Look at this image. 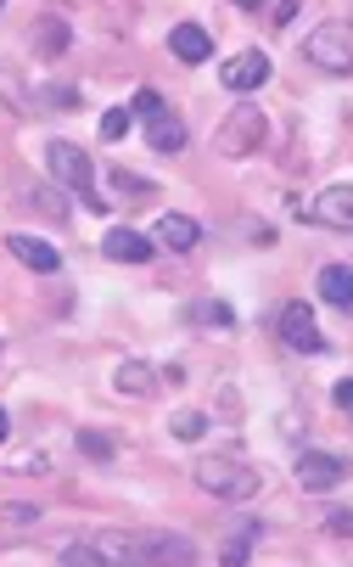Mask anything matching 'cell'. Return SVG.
Instances as JSON below:
<instances>
[{
	"label": "cell",
	"instance_id": "cell-22",
	"mask_svg": "<svg viewBox=\"0 0 353 567\" xmlns=\"http://www.w3.org/2000/svg\"><path fill=\"white\" fill-rule=\"evenodd\" d=\"M29 208H34V214H45V219H56V225L68 219V203L56 197V186H51V192H45V186H34V192H29Z\"/></svg>",
	"mask_w": 353,
	"mask_h": 567
},
{
	"label": "cell",
	"instance_id": "cell-3",
	"mask_svg": "<svg viewBox=\"0 0 353 567\" xmlns=\"http://www.w3.org/2000/svg\"><path fill=\"white\" fill-rule=\"evenodd\" d=\"M129 118H141V130H146V146L152 152H163V157H174V152H186V124L168 113V102H163V91H135V102H129Z\"/></svg>",
	"mask_w": 353,
	"mask_h": 567
},
{
	"label": "cell",
	"instance_id": "cell-21",
	"mask_svg": "<svg viewBox=\"0 0 353 567\" xmlns=\"http://www.w3.org/2000/svg\"><path fill=\"white\" fill-rule=\"evenodd\" d=\"M73 444H79V455H84V461H96V466H113V455H118L107 433H79Z\"/></svg>",
	"mask_w": 353,
	"mask_h": 567
},
{
	"label": "cell",
	"instance_id": "cell-29",
	"mask_svg": "<svg viewBox=\"0 0 353 567\" xmlns=\"http://www.w3.org/2000/svg\"><path fill=\"white\" fill-rule=\"evenodd\" d=\"M325 528H331V534H336V539H342V534H347V512H342V506H336V512H331V517H325Z\"/></svg>",
	"mask_w": 353,
	"mask_h": 567
},
{
	"label": "cell",
	"instance_id": "cell-8",
	"mask_svg": "<svg viewBox=\"0 0 353 567\" xmlns=\"http://www.w3.org/2000/svg\"><path fill=\"white\" fill-rule=\"evenodd\" d=\"M342 477H347L342 455H331V450H303L298 455V489L303 495H331Z\"/></svg>",
	"mask_w": 353,
	"mask_h": 567
},
{
	"label": "cell",
	"instance_id": "cell-13",
	"mask_svg": "<svg viewBox=\"0 0 353 567\" xmlns=\"http://www.w3.org/2000/svg\"><path fill=\"white\" fill-rule=\"evenodd\" d=\"M168 51L180 56L186 68H197V62L214 56V34H208L203 23H174V29H168Z\"/></svg>",
	"mask_w": 353,
	"mask_h": 567
},
{
	"label": "cell",
	"instance_id": "cell-27",
	"mask_svg": "<svg viewBox=\"0 0 353 567\" xmlns=\"http://www.w3.org/2000/svg\"><path fill=\"white\" fill-rule=\"evenodd\" d=\"M292 18H298V0H281V7H270V23H276V29H287Z\"/></svg>",
	"mask_w": 353,
	"mask_h": 567
},
{
	"label": "cell",
	"instance_id": "cell-30",
	"mask_svg": "<svg viewBox=\"0 0 353 567\" xmlns=\"http://www.w3.org/2000/svg\"><path fill=\"white\" fill-rule=\"evenodd\" d=\"M7 439H12V411L0 404V444H7Z\"/></svg>",
	"mask_w": 353,
	"mask_h": 567
},
{
	"label": "cell",
	"instance_id": "cell-25",
	"mask_svg": "<svg viewBox=\"0 0 353 567\" xmlns=\"http://www.w3.org/2000/svg\"><path fill=\"white\" fill-rule=\"evenodd\" d=\"M129 135V107H107L102 113V141H124Z\"/></svg>",
	"mask_w": 353,
	"mask_h": 567
},
{
	"label": "cell",
	"instance_id": "cell-20",
	"mask_svg": "<svg viewBox=\"0 0 353 567\" xmlns=\"http://www.w3.org/2000/svg\"><path fill=\"white\" fill-rule=\"evenodd\" d=\"M168 433L180 439V444H197V439L208 433V416H203V411H174V416H168Z\"/></svg>",
	"mask_w": 353,
	"mask_h": 567
},
{
	"label": "cell",
	"instance_id": "cell-12",
	"mask_svg": "<svg viewBox=\"0 0 353 567\" xmlns=\"http://www.w3.org/2000/svg\"><path fill=\"white\" fill-rule=\"evenodd\" d=\"M7 254L18 265H29L34 276H62V254L51 248V241H40V236H7Z\"/></svg>",
	"mask_w": 353,
	"mask_h": 567
},
{
	"label": "cell",
	"instance_id": "cell-11",
	"mask_svg": "<svg viewBox=\"0 0 353 567\" xmlns=\"http://www.w3.org/2000/svg\"><path fill=\"white\" fill-rule=\"evenodd\" d=\"M152 254H157V241L141 236V230H129V225L107 230V241H102V259H113V265H146Z\"/></svg>",
	"mask_w": 353,
	"mask_h": 567
},
{
	"label": "cell",
	"instance_id": "cell-2",
	"mask_svg": "<svg viewBox=\"0 0 353 567\" xmlns=\"http://www.w3.org/2000/svg\"><path fill=\"white\" fill-rule=\"evenodd\" d=\"M45 175H51V186H68L84 208L107 214V197L96 192V164H91V152H84V146L51 141V146H45Z\"/></svg>",
	"mask_w": 353,
	"mask_h": 567
},
{
	"label": "cell",
	"instance_id": "cell-9",
	"mask_svg": "<svg viewBox=\"0 0 353 567\" xmlns=\"http://www.w3.org/2000/svg\"><path fill=\"white\" fill-rule=\"evenodd\" d=\"M219 79H225V91H230V96H247V91H258L263 79H270V56H263L258 45H247V51H236V56L225 62Z\"/></svg>",
	"mask_w": 353,
	"mask_h": 567
},
{
	"label": "cell",
	"instance_id": "cell-7",
	"mask_svg": "<svg viewBox=\"0 0 353 567\" xmlns=\"http://www.w3.org/2000/svg\"><path fill=\"white\" fill-rule=\"evenodd\" d=\"M303 56H309L314 68H325V73H347V68H353V29H347V23H320V29L309 34Z\"/></svg>",
	"mask_w": 353,
	"mask_h": 567
},
{
	"label": "cell",
	"instance_id": "cell-28",
	"mask_svg": "<svg viewBox=\"0 0 353 567\" xmlns=\"http://www.w3.org/2000/svg\"><path fill=\"white\" fill-rule=\"evenodd\" d=\"M331 404H336V411H347V404H353V382H336L331 388Z\"/></svg>",
	"mask_w": 353,
	"mask_h": 567
},
{
	"label": "cell",
	"instance_id": "cell-23",
	"mask_svg": "<svg viewBox=\"0 0 353 567\" xmlns=\"http://www.w3.org/2000/svg\"><path fill=\"white\" fill-rule=\"evenodd\" d=\"M113 186H118L124 197H152V192H157V181H146V175H135V169H113Z\"/></svg>",
	"mask_w": 353,
	"mask_h": 567
},
{
	"label": "cell",
	"instance_id": "cell-15",
	"mask_svg": "<svg viewBox=\"0 0 353 567\" xmlns=\"http://www.w3.org/2000/svg\"><path fill=\"white\" fill-rule=\"evenodd\" d=\"M68 40H73V34H68V23H62V18H51V12H45V18H34V29H29V51H34L40 62L62 56V51H68Z\"/></svg>",
	"mask_w": 353,
	"mask_h": 567
},
{
	"label": "cell",
	"instance_id": "cell-10",
	"mask_svg": "<svg viewBox=\"0 0 353 567\" xmlns=\"http://www.w3.org/2000/svg\"><path fill=\"white\" fill-rule=\"evenodd\" d=\"M298 214L314 219V225H331V230H353V192L347 186H325L320 203H298Z\"/></svg>",
	"mask_w": 353,
	"mask_h": 567
},
{
	"label": "cell",
	"instance_id": "cell-5",
	"mask_svg": "<svg viewBox=\"0 0 353 567\" xmlns=\"http://www.w3.org/2000/svg\"><path fill=\"white\" fill-rule=\"evenodd\" d=\"M263 135H270V118H263L258 107H230V118L219 124L214 146L225 157H252V152H263Z\"/></svg>",
	"mask_w": 353,
	"mask_h": 567
},
{
	"label": "cell",
	"instance_id": "cell-4",
	"mask_svg": "<svg viewBox=\"0 0 353 567\" xmlns=\"http://www.w3.org/2000/svg\"><path fill=\"white\" fill-rule=\"evenodd\" d=\"M197 489L214 495V501H252L258 495V472L247 461L208 455V461H197Z\"/></svg>",
	"mask_w": 353,
	"mask_h": 567
},
{
	"label": "cell",
	"instance_id": "cell-6",
	"mask_svg": "<svg viewBox=\"0 0 353 567\" xmlns=\"http://www.w3.org/2000/svg\"><path fill=\"white\" fill-rule=\"evenodd\" d=\"M276 338H281L287 349H298V354H325V349H331L325 332H320V320H314V303H303V298H292V303L281 309Z\"/></svg>",
	"mask_w": 353,
	"mask_h": 567
},
{
	"label": "cell",
	"instance_id": "cell-24",
	"mask_svg": "<svg viewBox=\"0 0 353 567\" xmlns=\"http://www.w3.org/2000/svg\"><path fill=\"white\" fill-rule=\"evenodd\" d=\"M191 320H203V327H236V309L230 303H197Z\"/></svg>",
	"mask_w": 353,
	"mask_h": 567
},
{
	"label": "cell",
	"instance_id": "cell-18",
	"mask_svg": "<svg viewBox=\"0 0 353 567\" xmlns=\"http://www.w3.org/2000/svg\"><path fill=\"white\" fill-rule=\"evenodd\" d=\"M29 96H34V107H51V113H73V107L84 102L79 85H56V79H51V85H34Z\"/></svg>",
	"mask_w": 353,
	"mask_h": 567
},
{
	"label": "cell",
	"instance_id": "cell-1",
	"mask_svg": "<svg viewBox=\"0 0 353 567\" xmlns=\"http://www.w3.org/2000/svg\"><path fill=\"white\" fill-rule=\"evenodd\" d=\"M56 561L62 567H191L197 545L163 528H102V534L68 539Z\"/></svg>",
	"mask_w": 353,
	"mask_h": 567
},
{
	"label": "cell",
	"instance_id": "cell-19",
	"mask_svg": "<svg viewBox=\"0 0 353 567\" xmlns=\"http://www.w3.org/2000/svg\"><path fill=\"white\" fill-rule=\"evenodd\" d=\"M152 388H157V377H152L146 360H124L118 365V393H152Z\"/></svg>",
	"mask_w": 353,
	"mask_h": 567
},
{
	"label": "cell",
	"instance_id": "cell-17",
	"mask_svg": "<svg viewBox=\"0 0 353 567\" xmlns=\"http://www.w3.org/2000/svg\"><path fill=\"white\" fill-rule=\"evenodd\" d=\"M314 287H320V298H325V303H336V309H347V303H353V276H347V265H325Z\"/></svg>",
	"mask_w": 353,
	"mask_h": 567
},
{
	"label": "cell",
	"instance_id": "cell-16",
	"mask_svg": "<svg viewBox=\"0 0 353 567\" xmlns=\"http://www.w3.org/2000/svg\"><path fill=\"white\" fill-rule=\"evenodd\" d=\"M258 534H263V523H258V517H247V523H241V528H236V534L219 545V561H225V567H241V561H252V539H258Z\"/></svg>",
	"mask_w": 353,
	"mask_h": 567
},
{
	"label": "cell",
	"instance_id": "cell-26",
	"mask_svg": "<svg viewBox=\"0 0 353 567\" xmlns=\"http://www.w3.org/2000/svg\"><path fill=\"white\" fill-rule=\"evenodd\" d=\"M0 512H7V523H18V528H29L40 517V506H29V501H12V506H0Z\"/></svg>",
	"mask_w": 353,
	"mask_h": 567
},
{
	"label": "cell",
	"instance_id": "cell-14",
	"mask_svg": "<svg viewBox=\"0 0 353 567\" xmlns=\"http://www.w3.org/2000/svg\"><path fill=\"white\" fill-rule=\"evenodd\" d=\"M152 241H157V248H174V254H191L197 241H203V225L191 214H163L157 230H152Z\"/></svg>",
	"mask_w": 353,
	"mask_h": 567
}]
</instances>
